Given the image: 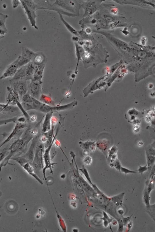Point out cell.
Returning a JSON list of instances; mask_svg holds the SVG:
<instances>
[{"label": "cell", "mask_w": 155, "mask_h": 232, "mask_svg": "<svg viewBox=\"0 0 155 232\" xmlns=\"http://www.w3.org/2000/svg\"><path fill=\"white\" fill-rule=\"evenodd\" d=\"M80 170L81 171L82 173L84 174L88 182H89L90 184L92 185L93 184L92 183V182L90 178L89 175L88 174V171L87 169L85 168L84 166H83L82 168L80 169Z\"/></svg>", "instance_id": "cell-29"}, {"label": "cell", "mask_w": 155, "mask_h": 232, "mask_svg": "<svg viewBox=\"0 0 155 232\" xmlns=\"http://www.w3.org/2000/svg\"><path fill=\"white\" fill-rule=\"evenodd\" d=\"M22 56L28 59L31 61L34 58L36 53L33 52L28 49H25L24 51H23Z\"/></svg>", "instance_id": "cell-23"}, {"label": "cell", "mask_w": 155, "mask_h": 232, "mask_svg": "<svg viewBox=\"0 0 155 232\" xmlns=\"http://www.w3.org/2000/svg\"><path fill=\"white\" fill-rule=\"evenodd\" d=\"M132 214L130 217H123L122 218V221L123 223L124 226H126L127 224L130 221V219L132 216Z\"/></svg>", "instance_id": "cell-38"}, {"label": "cell", "mask_w": 155, "mask_h": 232, "mask_svg": "<svg viewBox=\"0 0 155 232\" xmlns=\"http://www.w3.org/2000/svg\"><path fill=\"white\" fill-rule=\"evenodd\" d=\"M28 17L31 24L32 26L34 27L35 28L38 29V27L36 25L35 19L36 17L35 11L33 10L27 6L24 1H20Z\"/></svg>", "instance_id": "cell-12"}, {"label": "cell", "mask_w": 155, "mask_h": 232, "mask_svg": "<svg viewBox=\"0 0 155 232\" xmlns=\"http://www.w3.org/2000/svg\"><path fill=\"white\" fill-rule=\"evenodd\" d=\"M138 146H142L143 145V142L141 141L138 143Z\"/></svg>", "instance_id": "cell-45"}, {"label": "cell", "mask_w": 155, "mask_h": 232, "mask_svg": "<svg viewBox=\"0 0 155 232\" xmlns=\"http://www.w3.org/2000/svg\"><path fill=\"white\" fill-rule=\"evenodd\" d=\"M72 40L74 42H78L80 41V38L78 36H75L73 37Z\"/></svg>", "instance_id": "cell-41"}, {"label": "cell", "mask_w": 155, "mask_h": 232, "mask_svg": "<svg viewBox=\"0 0 155 232\" xmlns=\"http://www.w3.org/2000/svg\"><path fill=\"white\" fill-rule=\"evenodd\" d=\"M79 144L81 147L86 152H92L95 149V143L89 141L84 142H80Z\"/></svg>", "instance_id": "cell-20"}, {"label": "cell", "mask_w": 155, "mask_h": 232, "mask_svg": "<svg viewBox=\"0 0 155 232\" xmlns=\"http://www.w3.org/2000/svg\"><path fill=\"white\" fill-rule=\"evenodd\" d=\"M7 91L6 103L12 106H16V101H20L19 96L10 86L7 87Z\"/></svg>", "instance_id": "cell-11"}, {"label": "cell", "mask_w": 155, "mask_h": 232, "mask_svg": "<svg viewBox=\"0 0 155 232\" xmlns=\"http://www.w3.org/2000/svg\"><path fill=\"white\" fill-rule=\"evenodd\" d=\"M29 127L20 137L13 141L9 147V152L8 155L0 164V171L2 167L7 164H10L9 160L12 158L21 156L27 151V147L29 142L34 138L32 130Z\"/></svg>", "instance_id": "cell-1"}, {"label": "cell", "mask_w": 155, "mask_h": 232, "mask_svg": "<svg viewBox=\"0 0 155 232\" xmlns=\"http://www.w3.org/2000/svg\"><path fill=\"white\" fill-rule=\"evenodd\" d=\"M45 67V64L40 66H36L35 72L31 81H38L42 84L43 82L42 80Z\"/></svg>", "instance_id": "cell-13"}, {"label": "cell", "mask_w": 155, "mask_h": 232, "mask_svg": "<svg viewBox=\"0 0 155 232\" xmlns=\"http://www.w3.org/2000/svg\"><path fill=\"white\" fill-rule=\"evenodd\" d=\"M17 116L6 119H0V126L6 125L11 123H15L17 120Z\"/></svg>", "instance_id": "cell-24"}, {"label": "cell", "mask_w": 155, "mask_h": 232, "mask_svg": "<svg viewBox=\"0 0 155 232\" xmlns=\"http://www.w3.org/2000/svg\"><path fill=\"white\" fill-rule=\"evenodd\" d=\"M33 97L27 93L22 96L20 99V103H32Z\"/></svg>", "instance_id": "cell-25"}, {"label": "cell", "mask_w": 155, "mask_h": 232, "mask_svg": "<svg viewBox=\"0 0 155 232\" xmlns=\"http://www.w3.org/2000/svg\"><path fill=\"white\" fill-rule=\"evenodd\" d=\"M154 179H152L150 181V183L148 186L147 191L149 194H150V193L152 190L154 189Z\"/></svg>", "instance_id": "cell-31"}, {"label": "cell", "mask_w": 155, "mask_h": 232, "mask_svg": "<svg viewBox=\"0 0 155 232\" xmlns=\"http://www.w3.org/2000/svg\"><path fill=\"white\" fill-rule=\"evenodd\" d=\"M133 225V223L132 222L130 221L129 222L128 224H127V230H128V231H129L131 229Z\"/></svg>", "instance_id": "cell-39"}, {"label": "cell", "mask_w": 155, "mask_h": 232, "mask_svg": "<svg viewBox=\"0 0 155 232\" xmlns=\"http://www.w3.org/2000/svg\"><path fill=\"white\" fill-rule=\"evenodd\" d=\"M53 113L50 112L46 114L42 125V131L44 133L51 130V119Z\"/></svg>", "instance_id": "cell-15"}, {"label": "cell", "mask_w": 155, "mask_h": 232, "mask_svg": "<svg viewBox=\"0 0 155 232\" xmlns=\"http://www.w3.org/2000/svg\"><path fill=\"white\" fill-rule=\"evenodd\" d=\"M154 206H154H153V205H152V206H150L148 207L147 208L148 209V214H150L151 216H152V218H154V220L155 218V210L153 211V210H155L154 208H155Z\"/></svg>", "instance_id": "cell-32"}, {"label": "cell", "mask_w": 155, "mask_h": 232, "mask_svg": "<svg viewBox=\"0 0 155 232\" xmlns=\"http://www.w3.org/2000/svg\"><path fill=\"white\" fill-rule=\"evenodd\" d=\"M58 14H59L61 20L63 23L65 25L66 28H67L71 34H72L75 36L79 37L78 31L75 30L72 26L68 23L67 22L65 21L63 17V15L62 14H61L60 13H58Z\"/></svg>", "instance_id": "cell-21"}, {"label": "cell", "mask_w": 155, "mask_h": 232, "mask_svg": "<svg viewBox=\"0 0 155 232\" xmlns=\"http://www.w3.org/2000/svg\"><path fill=\"white\" fill-rule=\"evenodd\" d=\"M137 170L132 171L128 169L122 167L121 168V172L124 173L126 175L129 173H136Z\"/></svg>", "instance_id": "cell-34"}, {"label": "cell", "mask_w": 155, "mask_h": 232, "mask_svg": "<svg viewBox=\"0 0 155 232\" xmlns=\"http://www.w3.org/2000/svg\"><path fill=\"white\" fill-rule=\"evenodd\" d=\"M37 139V137L34 138L32 140L31 144L28 150H27L23 156H21L30 163H32L34 158L36 146V145Z\"/></svg>", "instance_id": "cell-10"}, {"label": "cell", "mask_w": 155, "mask_h": 232, "mask_svg": "<svg viewBox=\"0 0 155 232\" xmlns=\"http://www.w3.org/2000/svg\"><path fill=\"white\" fill-rule=\"evenodd\" d=\"M149 195H150V194H149L147 192V189H146V191L144 193L143 199L147 208H148L150 206V197Z\"/></svg>", "instance_id": "cell-28"}, {"label": "cell", "mask_w": 155, "mask_h": 232, "mask_svg": "<svg viewBox=\"0 0 155 232\" xmlns=\"http://www.w3.org/2000/svg\"><path fill=\"white\" fill-rule=\"evenodd\" d=\"M140 130V127L139 126H135L134 129V131L135 133H137L139 132Z\"/></svg>", "instance_id": "cell-42"}, {"label": "cell", "mask_w": 155, "mask_h": 232, "mask_svg": "<svg viewBox=\"0 0 155 232\" xmlns=\"http://www.w3.org/2000/svg\"><path fill=\"white\" fill-rule=\"evenodd\" d=\"M59 130V129H57L56 135L54 136L53 141L52 143L49 146L46 148L43 155L45 165V168H44L43 170V172L44 175H45V172L46 169L48 168H50L51 170V168H52V166L53 165V164L51 163V160L50 154V151L53 146V143L55 139H56V137L58 134Z\"/></svg>", "instance_id": "cell-7"}, {"label": "cell", "mask_w": 155, "mask_h": 232, "mask_svg": "<svg viewBox=\"0 0 155 232\" xmlns=\"http://www.w3.org/2000/svg\"><path fill=\"white\" fill-rule=\"evenodd\" d=\"M78 102L74 100L69 103L63 105H58L55 106H50L43 103L40 108L39 111L47 114L50 112H58L72 109L77 106Z\"/></svg>", "instance_id": "cell-4"}, {"label": "cell", "mask_w": 155, "mask_h": 232, "mask_svg": "<svg viewBox=\"0 0 155 232\" xmlns=\"http://www.w3.org/2000/svg\"><path fill=\"white\" fill-rule=\"evenodd\" d=\"M151 120V118H150V117H146V121L148 122H149V121H150Z\"/></svg>", "instance_id": "cell-46"}, {"label": "cell", "mask_w": 155, "mask_h": 232, "mask_svg": "<svg viewBox=\"0 0 155 232\" xmlns=\"http://www.w3.org/2000/svg\"><path fill=\"white\" fill-rule=\"evenodd\" d=\"M124 224L122 220H119V227L118 231L119 232H123L124 230Z\"/></svg>", "instance_id": "cell-36"}, {"label": "cell", "mask_w": 155, "mask_h": 232, "mask_svg": "<svg viewBox=\"0 0 155 232\" xmlns=\"http://www.w3.org/2000/svg\"><path fill=\"white\" fill-rule=\"evenodd\" d=\"M11 143L9 142L0 148V164L8 155L9 152V147Z\"/></svg>", "instance_id": "cell-19"}, {"label": "cell", "mask_w": 155, "mask_h": 232, "mask_svg": "<svg viewBox=\"0 0 155 232\" xmlns=\"http://www.w3.org/2000/svg\"><path fill=\"white\" fill-rule=\"evenodd\" d=\"M92 159L90 156H87L84 159V162L87 165H89L92 163Z\"/></svg>", "instance_id": "cell-37"}, {"label": "cell", "mask_w": 155, "mask_h": 232, "mask_svg": "<svg viewBox=\"0 0 155 232\" xmlns=\"http://www.w3.org/2000/svg\"><path fill=\"white\" fill-rule=\"evenodd\" d=\"M27 119L23 115L18 117L14 128L7 139L0 144V148L13 139L20 137L27 126Z\"/></svg>", "instance_id": "cell-3"}, {"label": "cell", "mask_w": 155, "mask_h": 232, "mask_svg": "<svg viewBox=\"0 0 155 232\" xmlns=\"http://www.w3.org/2000/svg\"><path fill=\"white\" fill-rule=\"evenodd\" d=\"M147 164L145 166L142 167L139 164V168L138 169L137 171H138V172H139V173L141 174V175H142L143 173L144 172H145V171L147 170L149 168L148 167H147Z\"/></svg>", "instance_id": "cell-35"}, {"label": "cell", "mask_w": 155, "mask_h": 232, "mask_svg": "<svg viewBox=\"0 0 155 232\" xmlns=\"http://www.w3.org/2000/svg\"><path fill=\"white\" fill-rule=\"evenodd\" d=\"M25 170L27 173L34 177L41 184L43 183L41 180L38 178V176L34 172V169L29 162H28L22 165L21 166Z\"/></svg>", "instance_id": "cell-18"}, {"label": "cell", "mask_w": 155, "mask_h": 232, "mask_svg": "<svg viewBox=\"0 0 155 232\" xmlns=\"http://www.w3.org/2000/svg\"><path fill=\"white\" fill-rule=\"evenodd\" d=\"M147 165L149 168L153 165L155 162V157L151 155H147Z\"/></svg>", "instance_id": "cell-30"}, {"label": "cell", "mask_w": 155, "mask_h": 232, "mask_svg": "<svg viewBox=\"0 0 155 232\" xmlns=\"http://www.w3.org/2000/svg\"><path fill=\"white\" fill-rule=\"evenodd\" d=\"M75 49V55L77 60V64L75 71V74H77L78 73V69L80 60H82V57L85 53V50L84 47L79 45L77 42H74Z\"/></svg>", "instance_id": "cell-14"}, {"label": "cell", "mask_w": 155, "mask_h": 232, "mask_svg": "<svg viewBox=\"0 0 155 232\" xmlns=\"http://www.w3.org/2000/svg\"><path fill=\"white\" fill-rule=\"evenodd\" d=\"M38 5L40 9L57 8L79 16L81 4L76 1H40Z\"/></svg>", "instance_id": "cell-2"}, {"label": "cell", "mask_w": 155, "mask_h": 232, "mask_svg": "<svg viewBox=\"0 0 155 232\" xmlns=\"http://www.w3.org/2000/svg\"><path fill=\"white\" fill-rule=\"evenodd\" d=\"M18 59L9 65L4 73L0 77V80H2L10 77H13L19 68L18 66Z\"/></svg>", "instance_id": "cell-8"}, {"label": "cell", "mask_w": 155, "mask_h": 232, "mask_svg": "<svg viewBox=\"0 0 155 232\" xmlns=\"http://www.w3.org/2000/svg\"><path fill=\"white\" fill-rule=\"evenodd\" d=\"M124 193L111 198V200L116 206H119L122 204Z\"/></svg>", "instance_id": "cell-22"}, {"label": "cell", "mask_w": 155, "mask_h": 232, "mask_svg": "<svg viewBox=\"0 0 155 232\" xmlns=\"http://www.w3.org/2000/svg\"><path fill=\"white\" fill-rule=\"evenodd\" d=\"M36 115L33 116L32 117H31L30 121H31V122H34V121L36 120Z\"/></svg>", "instance_id": "cell-44"}, {"label": "cell", "mask_w": 155, "mask_h": 232, "mask_svg": "<svg viewBox=\"0 0 155 232\" xmlns=\"http://www.w3.org/2000/svg\"><path fill=\"white\" fill-rule=\"evenodd\" d=\"M39 101L49 106H56V103L53 100L51 93L49 95H46L42 93Z\"/></svg>", "instance_id": "cell-16"}, {"label": "cell", "mask_w": 155, "mask_h": 232, "mask_svg": "<svg viewBox=\"0 0 155 232\" xmlns=\"http://www.w3.org/2000/svg\"><path fill=\"white\" fill-rule=\"evenodd\" d=\"M103 217L101 218L103 220V225L105 227H108L109 224L111 223L113 218H110L106 212H103Z\"/></svg>", "instance_id": "cell-26"}, {"label": "cell", "mask_w": 155, "mask_h": 232, "mask_svg": "<svg viewBox=\"0 0 155 232\" xmlns=\"http://www.w3.org/2000/svg\"><path fill=\"white\" fill-rule=\"evenodd\" d=\"M118 213L121 216H123L124 214V212L123 209H119L118 211Z\"/></svg>", "instance_id": "cell-43"}, {"label": "cell", "mask_w": 155, "mask_h": 232, "mask_svg": "<svg viewBox=\"0 0 155 232\" xmlns=\"http://www.w3.org/2000/svg\"><path fill=\"white\" fill-rule=\"evenodd\" d=\"M46 60L45 55L42 53H36L35 56L33 58L31 62L36 66H40L44 64Z\"/></svg>", "instance_id": "cell-17"}, {"label": "cell", "mask_w": 155, "mask_h": 232, "mask_svg": "<svg viewBox=\"0 0 155 232\" xmlns=\"http://www.w3.org/2000/svg\"><path fill=\"white\" fill-rule=\"evenodd\" d=\"M27 80L24 79L14 80L11 79L9 81L10 87L18 93L20 99L27 93L28 86Z\"/></svg>", "instance_id": "cell-5"}, {"label": "cell", "mask_w": 155, "mask_h": 232, "mask_svg": "<svg viewBox=\"0 0 155 232\" xmlns=\"http://www.w3.org/2000/svg\"><path fill=\"white\" fill-rule=\"evenodd\" d=\"M148 152H149V153L150 155L153 156L154 155V149L153 148H151L149 149L148 150Z\"/></svg>", "instance_id": "cell-40"}, {"label": "cell", "mask_w": 155, "mask_h": 232, "mask_svg": "<svg viewBox=\"0 0 155 232\" xmlns=\"http://www.w3.org/2000/svg\"><path fill=\"white\" fill-rule=\"evenodd\" d=\"M42 85L38 81H31L28 86L27 93L32 97L39 100L42 93Z\"/></svg>", "instance_id": "cell-6"}, {"label": "cell", "mask_w": 155, "mask_h": 232, "mask_svg": "<svg viewBox=\"0 0 155 232\" xmlns=\"http://www.w3.org/2000/svg\"><path fill=\"white\" fill-rule=\"evenodd\" d=\"M111 167L114 166L117 170H119V172H121V164L118 160H116L114 164H110Z\"/></svg>", "instance_id": "cell-33"}, {"label": "cell", "mask_w": 155, "mask_h": 232, "mask_svg": "<svg viewBox=\"0 0 155 232\" xmlns=\"http://www.w3.org/2000/svg\"><path fill=\"white\" fill-rule=\"evenodd\" d=\"M20 110L16 106L0 103V115H11L18 113Z\"/></svg>", "instance_id": "cell-9"}, {"label": "cell", "mask_w": 155, "mask_h": 232, "mask_svg": "<svg viewBox=\"0 0 155 232\" xmlns=\"http://www.w3.org/2000/svg\"><path fill=\"white\" fill-rule=\"evenodd\" d=\"M42 104L43 103L33 98L32 104L34 110L39 111L40 108Z\"/></svg>", "instance_id": "cell-27"}]
</instances>
